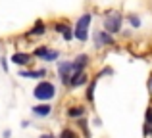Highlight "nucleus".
Segmentation results:
<instances>
[{
    "mask_svg": "<svg viewBox=\"0 0 152 138\" xmlns=\"http://www.w3.org/2000/svg\"><path fill=\"white\" fill-rule=\"evenodd\" d=\"M104 29H106L108 33H118V31L121 29V15L114 14V15H110V17H106L104 19Z\"/></svg>",
    "mask_w": 152,
    "mask_h": 138,
    "instance_id": "3",
    "label": "nucleus"
},
{
    "mask_svg": "<svg viewBox=\"0 0 152 138\" xmlns=\"http://www.w3.org/2000/svg\"><path fill=\"white\" fill-rule=\"evenodd\" d=\"M129 23H131L133 27H141V19L135 17V15H129Z\"/></svg>",
    "mask_w": 152,
    "mask_h": 138,
    "instance_id": "17",
    "label": "nucleus"
},
{
    "mask_svg": "<svg viewBox=\"0 0 152 138\" xmlns=\"http://www.w3.org/2000/svg\"><path fill=\"white\" fill-rule=\"evenodd\" d=\"M145 136H150L152 132V108L146 109V117H145V129H142Z\"/></svg>",
    "mask_w": 152,
    "mask_h": 138,
    "instance_id": "11",
    "label": "nucleus"
},
{
    "mask_svg": "<svg viewBox=\"0 0 152 138\" xmlns=\"http://www.w3.org/2000/svg\"><path fill=\"white\" fill-rule=\"evenodd\" d=\"M46 33V25L42 21H37L33 25V29L29 31V37H41V35H45Z\"/></svg>",
    "mask_w": 152,
    "mask_h": 138,
    "instance_id": "10",
    "label": "nucleus"
},
{
    "mask_svg": "<svg viewBox=\"0 0 152 138\" xmlns=\"http://www.w3.org/2000/svg\"><path fill=\"white\" fill-rule=\"evenodd\" d=\"M85 82H87V75L85 73H79V75H71L67 85L75 88V86H81V85H85Z\"/></svg>",
    "mask_w": 152,
    "mask_h": 138,
    "instance_id": "8",
    "label": "nucleus"
},
{
    "mask_svg": "<svg viewBox=\"0 0 152 138\" xmlns=\"http://www.w3.org/2000/svg\"><path fill=\"white\" fill-rule=\"evenodd\" d=\"M50 111H52V108L48 104H41V105H35L33 108V113L37 117H46V115H50Z\"/></svg>",
    "mask_w": 152,
    "mask_h": 138,
    "instance_id": "9",
    "label": "nucleus"
},
{
    "mask_svg": "<svg viewBox=\"0 0 152 138\" xmlns=\"http://www.w3.org/2000/svg\"><path fill=\"white\" fill-rule=\"evenodd\" d=\"M19 77H25V79H41V77H46V69H37V71H19Z\"/></svg>",
    "mask_w": 152,
    "mask_h": 138,
    "instance_id": "6",
    "label": "nucleus"
},
{
    "mask_svg": "<svg viewBox=\"0 0 152 138\" xmlns=\"http://www.w3.org/2000/svg\"><path fill=\"white\" fill-rule=\"evenodd\" d=\"M56 58H58V52H50V50H48V52H46V56L42 58V60H45V61H54Z\"/></svg>",
    "mask_w": 152,
    "mask_h": 138,
    "instance_id": "16",
    "label": "nucleus"
},
{
    "mask_svg": "<svg viewBox=\"0 0 152 138\" xmlns=\"http://www.w3.org/2000/svg\"><path fill=\"white\" fill-rule=\"evenodd\" d=\"M41 138H52V136H50V134H42Z\"/></svg>",
    "mask_w": 152,
    "mask_h": 138,
    "instance_id": "21",
    "label": "nucleus"
},
{
    "mask_svg": "<svg viewBox=\"0 0 152 138\" xmlns=\"http://www.w3.org/2000/svg\"><path fill=\"white\" fill-rule=\"evenodd\" d=\"M29 60H31V56H29V54H23V52H15L14 56H12V61L18 64V65H27Z\"/></svg>",
    "mask_w": 152,
    "mask_h": 138,
    "instance_id": "7",
    "label": "nucleus"
},
{
    "mask_svg": "<svg viewBox=\"0 0 152 138\" xmlns=\"http://www.w3.org/2000/svg\"><path fill=\"white\" fill-rule=\"evenodd\" d=\"M62 37L66 38V40H71V38H73V29H69V27H66V29L62 31Z\"/></svg>",
    "mask_w": 152,
    "mask_h": 138,
    "instance_id": "15",
    "label": "nucleus"
},
{
    "mask_svg": "<svg viewBox=\"0 0 152 138\" xmlns=\"http://www.w3.org/2000/svg\"><path fill=\"white\" fill-rule=\"evenodd\" d=\"M83 113H85V109L77 105V108H71L69 111H67V115H69L71 119H81V117H83Z\"/></svg>",
    "mask_w": 152,
    "mask_h": 138,
    "instance_id": "12",
    "label": "nucleus"
},
{
    "mask_svg": "<svg viewBox=\"0 0 152 138\" xmlns=\"http://www.w3.org/2000/svg\"><path fill=\"white\" fill-rule=\"evenodd\" d=\"M94 88H96V79H94V81L89 85V88H87V100L89 102L94 100Z\"/></svg>",
    "mask_w": 152,
    "mask_h": 138,
    "instance_id": "13",
    "label": "nucleus"
},
{
    "mask_svg": "<svg viewBox=\"0 0 152 138\" xmlns=\"http://www.w3.org/2000/svg\"><path fill=\"white\" fill-rule=\"evenodd\" d=\"M58 73H60L62 82L67 85V82H69V77H71V61H60L58 64Z\"/></svg>",
    "mask_w": 152,
    "mask_h": 138,
    "instance_id": "5",
    "label": "nucleus"
},
{
    "mask_svg": "<svg viewBox=\"0 0 152 138\" xmlns=\"http://www.w3.org/2000/svg\"><path fill=\"white\" fill-rule=\"evenodd\" d=\"M2 69L8 71V61H6V60H2Z\"/></svg>",
    "mask_w": 152,
    "mask_h": 138,
    "instance_id": "19",
    "label": "nucleus"
},
{
    "mask_svg": "<svg viewBox=\"0 0 152 138\" xmlns=\"http://www.w3.org/2000/svg\"><path fill=\"white\" fill-rule=\"evenodd\" d=\"M35 98L37 100H42V102H46V100H52L54 98V94H56V88H54V85L48 81H42V82H39L37 86H35Z\"/></svg>",
    "mask_w": 152,
    "mask_h": 138,
    "instance_id": "2",
    "label": "nucleus"
},
{
    "mask_svg": "<svg viewBox=\"0 0 152 138\" xmlns=\"http://www.w3.org/2000/svg\"><path fill=\"white\" fill-rule=\"evenodd\" d=\"M91 21H93V14H85V15H81V17L77 19L75 29H73V37L77 38V40L85 42L87 38H89V25H91Z\"/></svg>",
    "mask_w": 152,
    "mask_h": 138,
    "instance_id": "1",
    "label": "nucleus"
},
{
    "mask_svg": "<svg viewBox=\"0 0 152 138\" xmlns=\"http://www.w3.org/2000/svg\"><path fill=\"white\" fill-rule=\"evenodd\" d=\"M94 44H96V48H104L106 44H114V37L108 31H96L94 33Z\"/></svg>",
    "mask_w": 152,
    "mask_h": 138,
    "instance_id": "4",
    "label": "nucleus"
},
{
    "mask_svg": "<svg viewBox=\"0 0 152 138\" xmlns=\"http://www.w3.org/2000/svg\"><path fill=\"white\" fill-rule=\"evenodd\" d=\"M148 88H150V92H152V79L148 81Z\"/></svg>",
    "mask_w": 152,
    "mask_h": 138,
    "instance_id": "20",
    "label": "nucleus"
},
{
    "mask_svg": "<svg viewBox=\"0 0 152 138\" xmlns=\"http://www.w3.org/2000/svg\"><path fill=\"white\" fill-rule=\"evenodd\" d=\"M46 52H48V48H46V46H39V48L35 50V56H37V58H45Z\"/></svg>",
    "mask_w": 152,
    "mask_h": 138,
    "instance_id": "14",
    "label": "nucleus"
},
{
    "mask_svg": "<svg viewBox=\"0 0 152 138\" xmlns=\"http://www.w3.org/2000/svg\"><path fill=\"white\" fill-rule=\"evenodd\" d=\"M62 138H75V132L69 131V129H66V131L62 132Z\"/></svg>",
    "mask_w": 152,
    "mask_h": 138,
    "instance_id": "18",
    "label": "nucleus"
}]
</instances>
